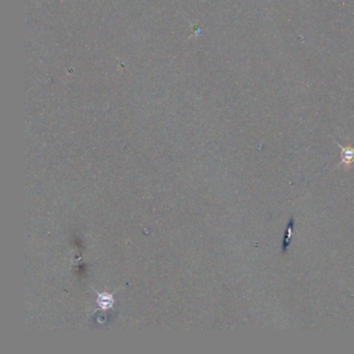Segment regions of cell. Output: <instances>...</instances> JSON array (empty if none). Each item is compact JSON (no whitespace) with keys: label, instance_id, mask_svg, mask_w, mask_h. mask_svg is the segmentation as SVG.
I'll use <instances>...</instances> for the list:
<instances>
[{"label":"cell","instance_id":"1","mask_svg":"<svg viewBox=\"0 0 354 354\" xmlns=\"http://www.w3.org/2000/svg\"><path fill=\"white\" fill-rule=\"evenodd\" d=\"M335 141H336V144L340 147V149L342 151V153H341L342 160L337 165V167L338 168V167H341V165H344L346 169H350L352 167V164H354V148L353 147H344L336 139H335Z\"/></svg>","mask_w":354,"mask_h":354},{"label":"cell","instance_id":"2","mask_svg":"<svg viewBox=\"0 0 354 354\" xmlns=\"http://www.w3.org/2000/svg\"><path fill=\"white\" fill-rule=\"evenodd\" d=\"M293 229H294V219H293V217H291L290 222L287 225V229H286V234H285V239H284V248H283L284 252H286V250H287V247L290 243Z\"/></svg>","mask_w":354,"mask_h":354},{"label":"cell","instance_id":"3","mask_svg":"<svg viewBox=\"0 0 354 354\" xmlns=\"http://www.w3.org/2000/svg\"><path fill=\"white\" fill-rule=\"evenodd\" d=\"M112 303H114V299H112L111 295H105V296L99 297V304L101 305V307L107 308V307L111 306Z\"/></svg>","mask_w":354,"mask_h":354}]
</instances>
